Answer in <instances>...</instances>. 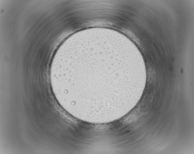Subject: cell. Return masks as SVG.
I'll return each instance as SVG.
<instances>
[{
	"label": "cell",
	"mask_w": 194,
	"mask_h": 154,
	"mask_svg": "<svg viewBox=\"0 0 194 154\" xmlns=\"http://www.w3.org/2000/svg\"><path fill=\"white\" fill-rule=\"evenodd\" d=\"M119 53L114 46L102 42L69 48L52 70L51 83L73 105H110L112 92L128 78Z\"/></svg>",
	"instance_id": "cell-1"
}]
</instances>
